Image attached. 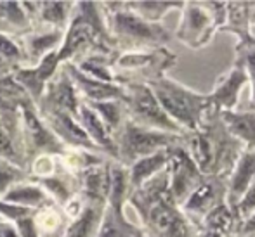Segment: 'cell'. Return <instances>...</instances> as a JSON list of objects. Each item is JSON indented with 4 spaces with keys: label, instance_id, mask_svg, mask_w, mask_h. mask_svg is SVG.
<instances>
[{
    "label": "cell",
    "instance_id": "cell-31",
    "mask_svg": "<svg viewBox=\"0 0 255 237\" xmlns=\"http://www.w3.org/2000/svg\"><path fill=\"white\" fill-rule=\"evenodd\" d=\"M0 54L7 59H17L19 57V49L3 35H0Z\"/></svg>",
    "mask_w": 255,
    "mask_h": 237
},
{
    "label": "cell",
    "instance_id": "cell-29",
    "mask_svg": "<svg viewBox=\"0 0 255 237\" xmlns=\"http://www.w3.org/2000/svg\"><path fill=\"white\" fill-rule=\"evenodd\" d=\"M23 178V171L7 159H0V197L7 192L12 185L19 184Z\"/></svg>",
    "mask_w": 255,
    "mask_h": 237
},
{
    "label": "cell",
    "instance_id": "cell-32",
    "mask_svg": "<svg viewBox=\"0 0 255 237\" xmlns=\"http://www.w3.org/2000/svg\"><path fill=\"white\" fill-rule=\"evenodd\" d=\"M240 236L255 237V211L242 224V231H240Z\"/></svg>",
    "mask_w": 255,
    "mask_h": 237
},
{
    "label": "cell",
    "instance_id": "cell-33",
    "mask_svg": "<svg viewBox=\"0 0 255 237\" xmlns=\"http://www.w3.org/2000/svg\"><path fill=\"white\" fill-rule=\"evenodd\" d=\"M0 237H21V236L14 225L0 220Z\"/></svg>",
    "mask_w": 255,
    "mask_h": 237
},
{
    "label": "cell",
    "instance_id": "cell-12",
    "mask_svg": "<svg viewBox=\"0 0 255 237\" xmlns=\"http://www.w3.org/2000/svg\"><path fill=\"white\" fill-rule=\"evenodd\" d=\"M242 217L231 204H222L196 225V237H238Z\"/></svg>",
    "mask_w": 255,
    "mask_h": 237
},
{
    "label": "cell",
    "instance_id": "cell-34",
    "mask_svg": "<svg viewBox=\"0 0 255 237\" xmlns=\"http://www.w3.org/2000/svg\"><path fill=\"white\" fill-rule=\"evenodd\" d=\"M250 23H252V26L255 24V2H254V9H252V17H250Z\"/></svg>",
    "mask_w": 255,
    "mask_h": 237
},
{
    "label": "cell",
    "instance_id": "cell-26",
    "mask_svg": "<svg viewBox=\"0 0 255 237\" xmlns=\"http://www.w3.org/2000/svg\"><path fill=\"white\" fill-rule=\"evenodd\" d=\"M0 21L7 26L14 28H24L28 23V16L23 9L21 3L16 2H2L0 3Z\"/></svg>",
    "mask_w": 255,
    "mask_h": 237
},
{
    "label": "cell",
    "instance_id": "cell-2",
    "mask_svg": "<svg viewBox=\"0 0 255 237\" xmlns=\"http://www.w3.org/2000/svg\"><path fill=\"white\" fill-rule=\"evenodd\" d=\"M127 201L141 217L144 236L196 237V227L170 196L167 168L137 190H132Z\"/></svg>",
    "mask_w": 255,
    "mask_h": 237
},
{
    "label": "cell",
    "instance_id": "cell-19",
    "mask_svg": "<svg viewBox=\"0 0 255 237\" xmlns=\"http://www.w3.org/2000/svg\"><path fill=\"white\" fill-rule=\"evenodd\" d=\"M252 9L254 2H228L226 7V21L222 24L221 31L235 35L238 40L245 38L252 33Z\"/></svg>",
    "mask_w": 255,
    "mask_h": 237
},
{
    "label": "cell",
    "instance_id": "cell-1",
    "mask_svg": "<svg viewBox=\"0 0 255 237\" xmlns=\"http://www.w3.org/2000/svg\"><path fill=\"white\" fill-rule=\"evenodd\" d=\"M181 144L203 175L224 178H228L245 149L238 139L229 134L221 111L214 107H208L196 130L181 135Z\"/></svg>",
    "mask_w": 255,
    "mask_h": 237
},
{
    "label": "cell",
    "instance_id": "cell-28",
    "mask_svg": "<svg viewBox=\"0 0 255 237\" xmlns=\"http://www.w3.org/2000/svg\"><path fill=\"white\" fill-rule=\"evenodd\" d=\"M42 7V19H45L51 24H64L70 14L71 3L68 2H45L40 3Z\"/></svg>",
    "mask_w": 255,
    "mask_h": 237
},
{
    "label": "cell",
    "instance_id": "cell-6",
    "mask_svg": "<svg viewBox=\"0 0 255 237\" xmlns=\"http://www.w3.org/2000/svg\"><path fill=\"white\" fill-rule=\"evenodd\" d=\"M181 135L165 134V132L149 130V128L139 127L132 121H125L122 128L115 135L117 144V163L128 168L137 159L172 147L179 142Z\"/></svg>",
    "mask_w": 255,
    "mask_h": 237
},
{
    "label": "cell",
    "instance_id": "cell-21",
    "mask_svg": "<svg viewBox=\"0 0 255 237\" xmlns=\"http://www.w3.org/2000/svg\"><path fill=\"white\" fill-rule=\"evenodd\" d=\"M24 113V125H26V132H28V141L33 146L35 151H59L61 144L59 139L52 134V130H49L37 116H35L31 111H28V107L23 109Z\"/></svg>",
    "mask_w": 255,
    "mask_h": 237
},
{
    "label": "cell",
    "instance_id": "cell-3",
    "mask_svg": "<svg viewBox=\"0 0 255 237\" xmlns=\"http://www.w3.org/2000/svg\"><path fill=\"white\" fill-rule=\"evenodd\" d=\"M161 109L184 132L196 130L208 111V95L167 78V75L148 83Z\"/></svg>",
    "mask_w": 255,
    "mask_h": 237
},
{
    "label": "cell",
    "instance_id": "cell-7",
    "mask_svg": "<svg viewBox=\"0 0 255 237\" xmlns=\"http://www.w3.org/2000/svg\"><path fill=\"white\" fill-rule=\"evenodd\" d=\"M125 87V107H127V120L139 127L149 130L165 132V134L182 135L184 130L167 116L151 88L142 83H127Z\"/></svg>",
    "mask_w": 255,
    "mask_h": 237
},
{
    "label": "cell",
    "instance_id": "cell-11",
    "mask_svg": "<svg viewBox=\"0 0 255 237\" xmlns=\"http://www.w3.org/2000/svg\"><path fill=\"white\" fill-rule=\"evenodd\" d=\"M247 85H249V78H247L245 68L238 61H233L231 70L226 71L222 77H219V80L214 85V90L207 94L208 104L221 113L235 111L238 106L240 94Z\"/></svg>",
    "mask_w": 255,
    "mask_h": 237
},
{
    "label": "cell",
    "instance_id": "cell-24",
    "mask_svg": "<svg viewBox=\"0 0 255 237\" xmlns=\"http://www.w3.org/2000/svg\"><path fill=\"white\" fill-rule=\"evenodd\" d=\"M235 61L243 64L245 68L247 78H249L250 83V100H252V106L255 107V35L250 33L245 38L238 40L235 49Z\"/></svg>",
    "mask_w": 255,
    "mask_h": 237
},
{
    "label": "cell",
    "instance_id": "cell-27",
    "mask_svg": "<svg viewBox=\"0 0 255 237\" xmlns=\"http://www.w3.org/2000/svg\"><path fill=\"white\" fill-rule=\"evenodd\" d=\"M61 40V33L59 31H52V33H45V35H40V37H33L30 38L28 42V47H30V52L33 57H42L45 54H51L56 45L59 44Z\"/></svg>",
    "mask_w": 255,
    "mask_h": 237
},
{
    "label": "cell",
    "instance_id": "cell-4",
    "mask_svg": "<svg viewBox=\"0 0 255 237\" xmlns=\"http://www.w3.org/2000/svg\"><path fill=\"white\" fill-rule=\"evenodd\" d=\"M113 7L110 12V28L125 49L151 50L165 47L172 33L161 23H149L125 7V3H108ZM128 50V52H130Z\"/></svg>",
    "mask_w": 255,
    "mask_h": 237
},
{
    "label": "cell",
    "instance_id": "cell-18",
    "mask_svg": "<svg viewBox=\"0 0 255 237\" xmlns=\"http://www.w3.org/2000/svg\"><path fill=\"white\" fill-rule=\"evenodd\" d=\"M221 118L229 134L238 139L245 149H255V107L249 111H224Z\"/></svg>",
    "mask_w": 255,
    "mask_h": 237
},
{
    "label": "cell",
    "instance_id": "cell-25",
    "mask_svg": "<svg viewBox=\"0 0 255 237\" xmlns=\"http://www.w3.org/2000/svg\"><path fill=\"white\" fill-rule=\"evenodd\" d=\"M184 2H127L125 7L149 23H160L161 17L172 9H182Z\"/></svg>",
    "mask_w": 255,
    "mask_h": 237
},
{
    "label": "cell",
    "instance_id": "cell-22",
    "mask_svg": "<svg viewBox=\"0 0 255 237\" xmlns=\"http://www.w3.org/2000/svg\"><path fill=\"white\" fill-rule=\"evenodd\" d=\"M49 199V194L45 192L44 187L40 185H28V184H16L12 185L5 194H3L2 201L9 204H16L21 208H38Z\"/></svg>",
    "mask_w": 255,
    "mask_h": 237
},
{
    "label": "cell",
    "instance_id": "cell-23",
    "mask_svg": "<svg viewBox=\"0 0 255 237\" xmlns=\"http://www.w3.org/2000/svg\"><path fill=\"white\" fill-rule=\"evenodd\" d=\"M92 109L98 113V116L103 120L110 134L117 135V132L122 128V125L127 121V107L124 100H106V102H87Z\"/></svg>",
    "mask_w": 255,
    "mask_h": 237
},
{
    "label": "cell",
    "instance_id": "cell-30",
    "mask_svg": "<svg viewBox=\"0 0 255 237\" xmlns=\"http://www.w3.org/2000/svg\"><path fill=\"white\" fill-rule=\"evenodd\" d=\"M236 211L240 213V217H242V220L245 222L247 218L250 217V215L255 211V178L252 180V184L249 185V189H247V192L243 194V197L240 199V203L236 204Z\"/></svg>",
    "mask_w": 255,
    "mask_h": 237
},
{
    "label": "cell",
    "instance_id": "cell-16",
    "mask_svg": "<svg viewBox=\"0 0 255 237\" xmlns=\"http://www.w3.org/2000/svg\"><path fill=\"white\" fill-rule=\"evenodd\" d=\"M77 120L82 125V128L85 130V134L89 135V139L94 142V146L106 151L108 154H111L117 159V144H115L113 135L110 134L106 125L103 123V120L98 116V113L89 104H82L78 107Z\"/></svg>",
    "mask_w": 255,
    "mask_h": 237
},
{
    "label": "cell",
    "instance_id": "cell-20",
    "mask_svg": "<svg viewBox=\"0 0 255 237\" xmlns=\"http://www.w3.org/2000/svg\"><path fill=\"white\" fill-rule=\"evenodd\" d=\"M104 206L101 203H87L75 222L61 234V237H96L103 220Z\"/></svg>",
    "mask_w": 255,
    "mask_h": 237
},
{
    "label": "cell",
    "instance_id": "cell-17",
    "mask_svg": "<svg viewBox=\"0 0 255 237\" xmlns=\"http://www.w3.org/2000/svg\"><path fill=\"white\" fill-rule=\"evenodd\" d=\"M175 146V144H174ZM170 147L163 151H158V153L151 154V156H146L137 159L135 163H132L127 168L128 171V194L132 190H137L141 185H144L148 180H151L154 175H158L161 170H165L168 164V156H170Z\"/></svg>",
    "mask_w": 255,
    "mask_h": 237
},
{
    "label": "cell",
    "instance_id": "cell-14",
    "mask_svg": "<svg viewBox=\"0 0 255 237\" xmlns=\"http://www.w3.org/2000/svg\"><path fill=\"white\" fill-rule=\"evenodd\" d=\"M255 178V149H243L235 168L228 175V204L236 206Z\"/></svg>",
    "mask_w": 255,
    "mask_h": 237
},
{
    "label": "cell",
    "instance_id": "cell-15",
    "mask_svg": "<svg viewBox=\"0 0 255 237\" xmlns=\"http://www.w3.org/2000/svg\"><path fill=\"white\" fill-rule=\"evenodd\" d=\"M125 203H106L96 237H146L144 231L125 218Z\"/></svg>",
    "mask_w": 255,
    "mask_h": 237
},
{
    "label": "cell",
    "instance_id": "cell-8",
    "mask_svg": "<svg viewBox=\"0 0 255 237\" xmlns=\"http://www.w3.org/2000/svg\"><path fill=\"white\" fill-rule=\"evenodd\" d=\"M113 63L120 70L132 73V78H135L132 83L148 85L165 77V73L177 63V56L165 47L151 50H130V52L118 54Z\"/></svg>",
    "mask_w": 255,
    "mask_h": 237
},
{
    "label": "cell",
    "instance_id": "cell-13",
    "mask_svg": "<svg viewBox=\"0 0 255 237\" xmlns=\"http://www.w3.org/2000/svg\"><path fill=\"white\" fill-rule=\"evenodd\" d=\"M68 71L71 75V81L78 87L89 99V102H106V100H124L125 99V87L120 83H106L99 81L96 78L87 77L82 73L78 68L68 66Z\"/></svg>",
    "mask_w": 255,
    "mask_h": 237
},
{
    "label": "cell",
    "instance_id": "cell-9",
    "mask_svg": "<svg viewBox=\"0 0 255 237\" xmlns=\"http://www.w3.org/2000/svg\"><path fill=\"white\" fill-rule=\"evenodd\" d=\"M170 156H168V190L175 203L181 206L191 192L202 184L205 175L198 170L195 161L188 154V151L182 147L181 139L175 146L170 147Z\"/></svg>",
    "mask_w": 255,
    "mask_h": 237
},
{
    "label": "cell",
    "instance_id": "cell-10",
    "mask_svg": "<svg viewBox=\"0 0 255 237\" xmlns=\"http://www.w3.org/2000/svg\"><path fill=\"white\" fill-rule=\"evenodd\" d=\"M226 203H228V182H226V178L205 175L202 184L193 190L191 196L179 208L196 227L207 215H210L212 211Z\"/></svg>",
    "mask_w": 255,
    "mask_h": 237
},
{
    "label": "cell",
    "instance_id": "cell-5",
    "mask_svg": "<svg viewBox=\"0 0 255 237\" xmlns=\"http://www.w3.org/2000/svg\"><path fill=\"white\" fill-rule=\"evenodd\" d=\"M226 7L228 2H184L177 40L195 50L210 44L226 21Z\"/></svg>",
    "mask_w": 255,
    "mask_h": 237
}]
</instances>
